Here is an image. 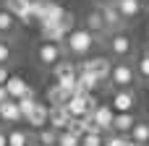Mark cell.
Returning a JSON list of instances; mask_svg holds the SVG:
<instances>
[{
	"label": "cell",
	"instance_id": "cell-23",
	"mask_svg": "<svg viewBox=\"0 0 149 146\" xmlns=\"http://www.w3.org/2000/svg\"><path fill=\"white\" fill-rule=\"evenodd\" d=\"M29 144H31L29 131H24V128H10L8 131V146H29Z\"/></svg>",
	"mask_w": 149,
	"mask_h": 146
},
{
	"label": "cell",
	"instance_id": "cell-11",
	"mask_svg": "<svg viewBox=\"0 0 149 146\" xmlns=\"http://www.w3.org/2000/svg\"><path fill=\"white\" fill-rule=\"evenodd\" d=\"M89 115H92V120H94L105 133H110V125H113V118H115V110H113L110 104H97Z\"/></svg>",
	"mask_w": 149,
	"mask_h": 146
},
{
	"label": "cell",
	"instance_id": "cell-8",
	"mask_svg": "<svg viewBox=\"0 0 149 146\" xmlns=\"http://www.w3.org/2000/svg\"><path fill=\"white\" fill-rule=\"evenodd\" d=\"M110 107L115 112H131L136 107V94L134 89H115L113 91V99H110Z\"/></svg>",
	"mask_w": 149,
	"mask_h": 146
},
{
	"label": "cell",
	"instance_id": "cell-29",
	"mask_svg": "<svg viewBox=\"0 0 149 146\" xmlns=\"http://www.w3.org/2000/svg\"><path fill=\"white\" fill-rule=\"evenodd\" d=\"M126 144H128V136H126V133L110 131V133H105V144L102 146H126Z\"/></svg>",
	"mask_w": 149,
	"mask_h": 146
},
{
	"label": "cell",
	"instance_id": "cell-41",
	"mask_svg": "<svg viewBox=\"0 0 149 146\" xmlns=\"http://www.w3.org/2000/svg\"><path fill=\"white\" fill-rule=\"evenodd\" d=\"M144 52H149V47H147V50H144Z\"/></svg>",
	"mask_w": 149,
	"mask_h": 146
},
{
	"label": "cell",
	"instance_id": "cell-13",
	"mask_svg": "<svg viewBox=\"0 0 149 146\" xmlns=\"http://www.w3.org/2000/svg\"><path fill=\"white\" fill-rule=\"evenodd\" d=\"M3 86H5V91H8V97H10V99H21V97L31 89V86L26 84V78H24V76H16V73H10V76H8V81H5Z\"/></svg>",
	"mask_w": 149,
	"mask_h": 146
},
{
	"label": "cell",
	"instance_id": "cell-17",
	"mask_svg": "<svg viewBox=\"0 0 149 146\" xmlns=\"http://www.w3.org/2000/svg\"><path fill=\"white\" fill-rule=\"evenodd\" d=\"M73 76H79V68H76V63L73 60H58L55 65H52V78L55 81H63V78H73Z\"/></svg>",
	"mask_w": 149,
	"mask_h": 146
},
{
	"label": "cell",
	"instance_id": "cell-22",
	"mask_svg": "<svg viewBox=\"0 0 149 146\" xmlns=\"http://www.w3.org/2000/svg\"><path fill=\"white\" fill-rule=\"evenodd\" d=\"M128 138H131V141H136V144H147V141H149V123L136 120V123H134V128L128 131Z\"/></svg>",
	"mask_w": 149,
	"mask_h": 146
},
{
	"label": "cell",
	"instance_id": "cell-1",
	"mask_svg": "<svg viewBox=\"0 0 149 146\" xmlns=\"http://www.w3.org/2000/svg\"><path fill=\"white\" fill-rule=\"evenodd\" d=\"M97 42H100V37L97 34H92L89 29H73V31H68V37L63 39V44H65V50H68V55H76V57H86L94 47H97Z\"/></svg>",
	"mask_w": 149,
	"mask_h": 146
},
{
	"label": "cell",
	"instance_id": "cell-35",
	"mask_svg": "<svg viewBox=\"0 0 149 146\" xmlns=\"http://www.w3.org/2000/svg\"><path fill=\"white\" fill-rule=\"evenodd\" d=\"M5 99H10V97H8V91H5V86L0 84V102H5Z\"/></svg>",
	"mask_w": 149,
	"mask_h": 146
},
{
	"label": "cell",
	"instance_id": "cell-26",
	"mask_svg": "<svg viewBox=\"0 0 149 146\" xmlns=\"http://www.w3.org/2000/svg\"><path fill=\"white\" fill-rule=\"evenodd\" d=\"M37 141H39L42 146H55L58 144V131L50 128V125H45V128L37 131Z\"/></svg>",
	"mask_w": 149,
	"mask_h": 146
},
{
	"label": "cell",
	"instance_id": "cell-36",
	"mask_svg": "<svg viewBox=\"0 0 149 146\" xmlns=\"http://www.w3.org/2000/svg\"><path fill=\"white\" fill-rule=\"evenodd\" d=\"M126 146H144V144H136V141H131V138H128V144Z\"/></svg>",
	"mask_w": 149,
	"mask_h": 146
},
{
	"label": "cell",
	"instance_id": "cell-27",
	"mask_svg": "<svg viewBox=\"0 0 149 146\" xmlns=\"http://www.w3.org/2000/svg\"><path fill=\"white\" fill-rule=\"evenodd\" d=\"M55 146H81V138L73 136L71 131H58V144Z\"/></svg>",
	"mask_w": 149,
	"mask_h": 146
},
{
	"label": "cell",
	"instance_id": "cell-4",
	"mask_svg": "<svg viewBox=\"0 0 149 146\" xmlns=\"http://www.w3.org/2000/svg\"><path fill=\"white\" fill-rule=\"evenodd\" d=\"M79 71H86V73H97L102 78V84H107V76H110V68H113V60L105 57V55H97V57H84L81 63H76Z\"/></svg>",
	"mask_w": 149,
	"mask_h": 146
},
{
	"label": "cell",
	"instance_id": "cell-5",
	"mask_svg": "<svg viewBox=\"0 0 149 146\" xmlns=\"http://www.w3.org/2000/svg\"><path fill=\"white\" fill-rule=\"evenodd\" d=\"M97 8L102 10V18H105V31L107 34H115V31H123L126 29V18L118 13L115 3H97Z\"/></svg>",
	"mask_w": 149,
	"mask_h": 146
},
{
	"label": "cell",
	"instance_id": "cell-2",
	"mask_svg": "<svg viewBox=\"0 0 149 146\" xmlns=\"http://www.w3.org/2000/svg\"><path fill=\"white\" fill-rule=\"evenodd\" d=\"M107 84L115 86V89H131V86L136 84V68H134L131 63H126V60L113 63L110 76H107Z\"/></svg>",
	"mask_w": 149,
	"mask_h": 146
},
{
	"label": "cell",
	"instance_id": "cell-39",
	"mask_svg": "<svg viewBox=\"0 0 149 146\" xmlns=\"http://www.w3.org/2000/svg\"><path fill=\"white\" fill-rule=\"evenodd\" d=\"M0 10H3V0H0Z\"/></svg>",
	"mask_w": 149,
	"mask_h": 146
},
{
	"label": "cell",
	"instance_id": "cell-25",
	"mask_svg": "<svg viewBox=\"0 0 149 146\" xmlns=\"http://www.w3.org/2000/svg\"><path fill=\"white\" fill-rule=\"evenodd\" d=\"M16 26H18V21L3 8V10H0V37H10V34L16 31Z\"/></svg>",
	"mask_w": 149,
	"mask_h": 146
},
{
	"label": "cell",
	"instance_id": "cell-19",
	"mask_svg": "<svg viewBox=\"0 0 149 146\" xmlns=\"http://www.w3.org/2000/svg\"><path fill=\"white\" fill-rule=\"evenodd\" d=\"M115 3V8H118V13L128 21V18H136L139 13H141V8H144V3L141 0H113Z\"/></svg>",
	"mask_w": 149,
	"mask_h": 146
},
{
	"label": "cell",
	"instance_id": "cell-30",
	"mask_svg": "<svg viewBox=\"0 0 149 146\" xmlns=\"http://www.w3.org/2000/svg\"><path fill=\"white\" fill-rule=\"evenodd\" d=\"M105 144V133H84L81 146H102Z\"/></svg>",
	"mask_w": 149,
	"mask_h": 146
},
{
	"label": "cell",
	"instance_id": "cell-31",
	"mask_svg": "<svg viewBox=\"0 0 149 146\" xmlns=\"http://www.w3.org/2000/svg\"><path fill=\"white\" fill-rule=\"evenodd\" d=\"M10 60H13V47H10V42L0 39V65H8Z\"/></svg>",
	"mask_w": 149,
	"mask_h": 146
},
{
	"label": "cell",
	"instance_id": "cell-14",
	"mask_svg": "<svg viewBox=\"0 0 149 146\" xmlns=\"http://www.w3.org/2000/svg\"><path fill=\"white\" fill-rule=\"evenodd\" d=\"M71 89H65V86H60V84H55L52 81V86L47 89V94H45V99H47V107H60V104H65L68 99H71Z\"/></svg>",
	"mask_w": 149,
	"mask_h": 146
},
{
	"label": "cell",
	"instance_id": "cell-40",
	"mask_svg": "<svg viewBox=\"0 0 149 146\" xmlns=\"http://www.w3.org/2000/svg\"><path fill=\"white\" fill-rule=\"evenodd\" d=\"M141 3H144V5H147V3H149V0H141Z\"/></svg>",
	"mask_w": 149,
	"mask_h": 146
},
{
	"label": "cell",
	"instance_id": "cell-18",
	"mask_svg": "<svg viewBox=\"0 0 149 146\" xmlns=\"http://www.w3.org/2000/svg\"><path fill=\"white\" fill-rule=\"evenodd\" d=\"M39 37H42V42H55V44H63V39L68 37V31H65L60 24H52V26H39Z\"/></svg>",
	"mask_w": 149,
	"mask_h": 146
},
{
	"label": "cell",
	"instance_id": "cell-24",
	"mask_svg": "<svg viewBox=\"0 0 149 146\" xmlns=\"http://www.w3.org/2000/svg\"><path fill=\"white\" fill-rule=\"evenodd\" d=\"M16 102H18V110H21V118H26V115H29V112L34 110V104H37L39 99H37V91H34V89H29V91H26V94H24L21 99H16Z\"/></svg>",
	"mask_w": 149,
	"mask_h": 146
},
{
	"label": "cell",
	"instance_id": "cell-16",
	"mask_svg": "<svg viewBox=\"0 0 149 146\" xmlns=\"http://www.w3.org/2000/svg\"><path fill=\"white\" fill-rule=\"evenodd\" d=\"M24 123H26L29 128H34V131L45 128V125H47V107H45L42 102H37V104H34V110L24 118Z\"/></svg>",
	"mask_w": 149,
	"mask_h": 146
},
{
	"label": "cell",
	"instance_id": "cell-34",
	"mask_svg": "<svg viewBox=\"0 0 149 146\" xmlns=\"http://www.w3.org/2000/svg\"><path fill=\"white\" fill-rule=\"evenodd\" d=\"M0 146H8V131L0 128Z\"/></svg>",
	"mask_w": 149,
	"mask_h": 146
},
{
	"label": "cell",
	"instance_id": "cell-33",
	"mask_svg": "<svg viewBox=\"0 0 149 146\" xmlns=\"http://www.w3.org/2000/svg\"><path fill=\"white\" fill-rule=\"evenodd\" d=\"M8 76H10L8 65H0V84H5V81H8Z\"/></svg>",
	"mask_w": 149,
	"mask_h": 146
},
{
	"label": "cell",
	"instance_id": "cell-15",
	"mask_svg": "<svg viewBox=\"0 0 149 146\" xmlns=\"http://www.w3.org/2000/svg\"><path fill=\"white\" fill-rule=\"evenodd\" d=\"M84 29H89V31H92V34H97L100 39L107 34V31H105V18H102V10H100L97 5L86 13V26H84Z\"/></svg>",
	"mask_w": 149,
	"mask_h": 146
},
{
	"label": "cell",
	"instance_id": "cell-42",
	"mask_svg": "<svg viewBox=\"0 0 149 146\" xmlns=\"http://www.w3.org/2000/svg\"><path fill=\"white\" fill-rule=\"evenodd\" d=\"M144 146H149V141H147V144H144Z\"/></svg>",
	"mask_w": 149,
	"mask_h": 146
},
{
	"label": "cell",
	"instance_id": "cell-20",
	"mask_svg": "<svg viewBox=\"0 0 149 146\" xmlns=\"http://www.w3.org/2000/svg\"><path fill=\"white\" fill-rule=\"evenodd\" d=\"M134 123H136L134 112H115V118H113V125H110V131H115V133H126V136H128V131L134 128Z\"/></svg>",
	"mask_w": 149,
	"mask_h": 146
},
{
	"label": "cell",
	"instance_id": "cell-7",
	"mask_svg": "<svg viewBox=\"0 0 149 146\" xmlns=\"http://www.w3.org/2000/svg\"><path fill=\"white\" fill-rule=\"evenodd\" d=\"M110 52L115 55V57H128L131 52H134V39L126 34V31H115V34H110Z\"/></svg>",
	"mask_w": 149,
	"mask_h": 146
},
{
	"label": "cell",
	"instance_id": "cell-38",
	"mask_svg": "<svg viewBox=\"0 0 149 146\" xmlns=\"http://www.w3.org/2000/svg\"><path fill=\"white\" fill-rule=\"evenodd\" d=\"M97 3H110V0H97Z\"/></svg>",
	"mask_w": 149,
	"mask_h": 146
},
{
	"label": "cell",
	"instance_id": "cell-28",
	"mask_svg": "<svg viewBox=\"0 0 149 146\" xmlns=\"http://www.w3.org/2000/svg\"><path fill=\"white\" fill-rule=\"evenodd\" d=\"M134 68H136V78L149 81V52H144V55L139 57V63H136Z\"/></svg>",
	"mask_w": 149,
	"mask_h": 146
},
{
	"label": "cell",
	"instance_id": "cell-32",
	"mask_svg": "<svg viewBox=\"0 0 149 146\" xmlns=\"http://www.w3.org/2000/svg\"><path fill=\"white\" fill-rule=\"evenodd\" d=\"M97 104H100V102H97V97H94V91H89V94H86V115H89V112H92V110H94Z\"/></svg>",
	"mask_w": 149,
	"mask_h": 146
},
{
	"label": "cell",
	"instance_id": "cell-6",
	"mask_svg": "<svg viewBox=\"0 0 149 146\" xmlns=\"http://www.w3.org/2000/svg\"><path fill=\"white\" fill-rule=\"evenodd\" d=\"M3 8H5V10H8L18 24H24V26L37 24L34 16L29 13V0H3Z\"/></svg>",
	"mask_w": 149,
	"mask_h": 146
},
{
	"label": "cell",
	"instance_id": "cell-3",
	"mask_svg": "<svg viewBox=\"0 0 149 146\" xmlns=\"http://www.w3.org/2000/svg\"><path fill=\"white\" fill-rule=\"evenodd\" d=\"M68 55V50H65V44H55V42H42L39 47H37V60H39V65H47V68H52L58 60H63Z\"/></svg>",
	"mask_w": 149,
	"mask_h": 146
},
{
	"label": "cell",
	"instance_id": "cell-12",
	"mask_svg": "<svg viewBox=\"0 0 149 146\" xmlns=\"http://www.w3.org/2000/svg\"><path fill=\"white\" fill-rule=\"evenodd\" d=\"M68 120H71V112L65 110V104H60V107H47V125H50V128L65 131Z\"/></svg>",
	"mask_w": 149,
	"mask_h": 146
},
{
	"label": "cell",
	"instance_id": "cell-9",
	"mask_svg": "<svg viewBox=\"0 0 149 146\" xmlns=\"http://www.w3.org/2000/svg\"><path fill=\"white\" fill-rule=\"evenodd\" d=\"M63 13H65V8L60 5V3H55V0H47L45 3V10H42V16H39V26H52V24H60V18H63Z\"/></svg>",
	"mask_w": 149,
	"mask_h": 146
},
{
	"label": "cell",
	"instance_id": "cell-37",
	"mask_svg": "<svg viewBox=\"0 0 149 146\" xmlns=\"http://www.w3.org/2000/svg\"><path fill=\"white\" fill-rule=\"evenodd\" d=\"M29 146H42V144H39V141H31V144H29Z\"/></svg>",
	"mask_w": 149,
	"mask_h": 146
},
{
	"label": "cell",
	"instance_id": "cell-10",
	"mask_svg": "<svg viewBox=\"0 0 149 146\" xmlns=\"http://www.w3.org/2000/svg\"><path fill=\"white\" fill-rule=\"evenodd\" d=\"M24 118H21V110H18V102L16 99H5L0 102V123L5 125H18Z\"/></svg>",
	"mask_w": 149,
	"mask_h": 146
},
{
	"label": "cell",
	"instance_id": "cell-21",
	"mask_svg": "<svg viewBox=\"0 0 149 146\" xmlns=\"http://www.w3.org/2000/svg\"><path fill=\"white\" fill-rule=\"evenodd\" d=\"M86 94H71V99L65 102V110L71 112V118H84L86 115Z\"/></svg>",
	"mask_w": 149,
	"mask_h": 146
}]
</instances>
